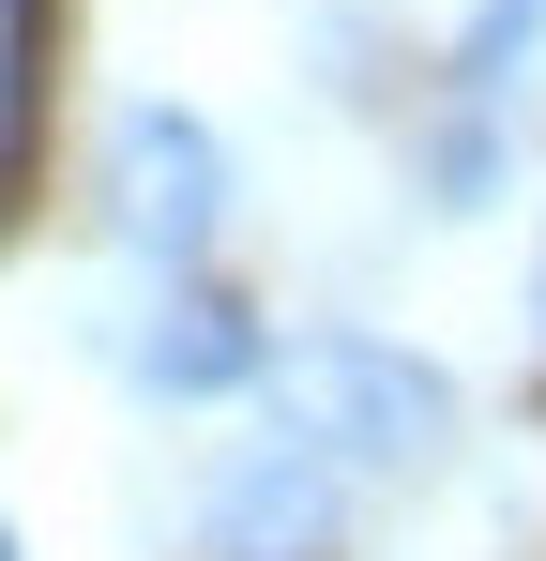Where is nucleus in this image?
Masks as SVG:
<instances>
[{
	"label": "nucleus",
	"mask_w": 546,
	"mask_h": 561,
	"mask_svg": "<svg viewBox=\"0 0 546 561\" xmlns=\"http://www.w3.org/2000/svg\"><path fill=\"white\" fill-rule=\"evenodd\" d=\"M486 197H501V122L455 106L441 137H425V213H486Z\"/></svg>",
	"instance_id": "nucleus-6"
},
{
	"label": "nucleus",
	"mask_w": 546,
	"mask_h": 561,
	"mask_svg": "<svg viewBox=\"0 0 546 561\" xmlns=\"http://www.w3.org/2000/svg\"><path fill=\"white\" fill-rule=\"evenodd\" d=\"M213 228H228V152H213V122H197V106H122V122H106V243L152 259V274H182Z\"/></svg>",
	"instance_id": "nucleus-2"
},
{
	"label": "nucleus",
	"mask_w": 546,
	"mask_h": 561,
	"mask_svg": "<svg viewBox=\"0 0 546 561\" xmlns=\"http://www.w3.org/2000/svg\"><path fill=\"white\" fill-rule=\"evenodd\" d=\"M532 61H546V0H470V31H455V92L501 106Z\"/></svg>",
	"instance_id": "nucleus-5"
},
{
	"label": "nucleus",
	"mask_w": 546,
	"mask_h": 561,
	"mask_svg": "<svg viewBox=\"0 0 546 561\" xmlns=\"http://www.w3.org/2000/svg\"><path fill=\"white\" fill-rule=\"evenodd\" d=\"M0 561H15V531H0Z\"/></svg>",
	"instance_id": "nucleus-8"
},
{
	"label": "nucleus",
	"mask_w": 546,
	"mask_h": 561,
	"mask_svg": "<svg viewBox=\"0 0 546 561\" xmlns=\"http://www.w3.org/2000/svg\"><path fill=\"white\" fill-rule=\"evenodd\" d=\"M334 531H350V470L304 456V440H243L213 470V501H197L213 561H334Z\"/></svg>",
	"instance_id": "nucleus-3"
},
{
	"label": "nucleus",
	"mask_w": 546,
	"mask_h": 561,
	"mask_svg": "<svg viewBox=\"0 0 546 561\" xmlns=\"http://www.w3.org/2000/svg\"><path fill=\"white\" fill-rule=\"evenodd\" d=\"M259 394H273V440L334 470H425L455 440V379L379 334H288V350H259Z\"/></svg>",
	"instance_id": "nucleus-1"
},
{
	"label": "nucleus",
	"mask_w": 546,
	"mask_h": 561,
	"mask_svg": "<svg viewBox=\"0 0 546 561\" xmlns=\"http://www.w3.org/2000/svg\"><path fill=\"white\" fill-rule=\"evenodd\" d=\"M259 350H273V334L243 319V304H213V288H168V304L122 334L137 394H168V410H197V394H243V379H259Z\"/></svg>",
	"instance_id": "nucleus-4"
},
{
	"label": "nucleus",
	"mask_w": 546,
	"mask_h": 561,
	"mask_svg": "<svg viewBox=\"0 0 546 561\" xmlns=\"http://www.w3.org/2000/svg\"><path fill=\"white\" fill-rule=\"evenodd\" d=\"M532 304H546V274H532Z\"/></svg>",
	"instance_id": "nucleus-9"
},
{
	"label": "nucleus",
	"mask_w": 546,
	"mask_h": 561,
	"mask_svg": "<svg viewBox=\"0 0 546 561\" xmlns=\"http://www.w3.org/2000/svg\"><path fill=\"white\" fill-rule=\"evenodd\" d=\"M15 122H31V0H0V152H15Z\"/></svg>",
	"instance_id": "nucleus-7"
}]
</instances>
